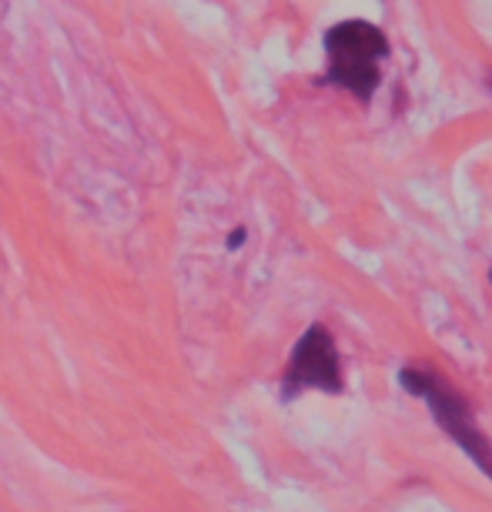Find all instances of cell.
Returning <instances> with one entry per match:
<instances>
[{
    "instance_id": "obj_1",
    "label": "cell",
    "mask_w": 492,
    "mask_h": 512,
    "mask_svg": "<svg viewBox=\"0 0 492 512\" xmlns=\"http://www.w3.org/2000/svg\"><path fill=\"white\" fill-rule=\"evenodd\" d=\"M328 81L369 101L382 81L379 64L389 57V41L369 21H342L325 34Z\"/></svg>"
},
{
    "instance_id": "obj_2",
    "label": "cell",
    "mask_w": 492,
    "mask_h": 512,
    "mask_svg": "<svg viewBox=\"0 0 492 512\" xmlns=\"http://www.w3.org/2000/svg\"><path fill=\"white\" fill-rule=\"evenodd\" d=\"M399 382L412 395H419V399L429 402V409H432V415H436V422L449 432L452 439L459 442L462 452H466V456L492 479V442L479 432V425H476V419H472L466 399L452 392L449 385L442 382V379H436V375H432L429 369H419V365H409V369H402Z\"/></svg>"
},
{
    "instance_id": "obj_3",
    "label": "cell",
    "mask_w": 492,
    "mask_h": 512,
    "mask_svg": "<svg viewBox=\"0 0 492 512\" xmlns=\"http://www.w3.org/2000/svg\"><path fill=\"white\" fill-rule=\"evenodd\" d=\"M342 362L335 352V342L328 335V328L312 325L308 332L298 338L292 362L285 369L282 392L298 395L302 389H322V392H342Z\"/></svg>"
},
{
    "instance_id": "obj_4",
    "label": "cell",
    "mask_w": 492,
    "mask_h": 512,
    "mask_svg": "<svg viewBox=\"0 0 492 512\" xmlns=\"http://www.w3.org/2000/svg\"><path fill=\"white\" fill-rule=\"evenodd\" d=\"M241 241H245V228H238V231H231V238H228V248H238Z\"/></svg>"
},
{
    "instance_id": "obj_5",
    "label": "cell",
    "mask_w": 492,
    "mask_h": 512,
    "mask_svg": "<svg viewBox=\"0 0 492 512\" xmlns=\"http://www.w3.org/2000/svg\"><path fill=\"white\" fill-rule=\"evenodd\" d=\"M489 84H492V77H489Z\"/></svg>"
},
{
    "instance_id": "obj_6",
    "label": "cell",
    "mask_w": 492,
    "mask_h": 512,
    "mask_svg": "<svg viewBox=\"0 0 492 512\" xmlns=\"http://www.w3.org/2000/svg\"><path fill=\"white\" fill-rule=\"evenodd\" d=\"M489 278H492V272H489Z\"/></svg>"
}]
</instances>
